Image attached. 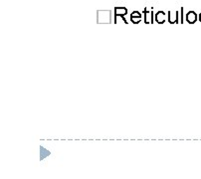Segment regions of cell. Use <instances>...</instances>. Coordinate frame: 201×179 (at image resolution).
Listing matches in <instances>:
<instances>
[{"mask_svg": "<svg viewBox=\"0 0 201 179\" xmlns=\"http://www.w3.org/2000/svg\"><path fill=\"white\" fill-rule=\"evenodd\" d=\"M144 13V23L146 24H152L153 23V13L151 11H147V9L143 10Z\"/></svg>", "mask_w": 201, "mask_h": 179, "instance_id": "cell-5", "label": "cell"}, {"mask_svg": "<svg viewBox=\"0 0 201 179\" xmlns=\"http://www.w3.org/2000/svg\"><path fill=\"white\" fill-rule=\"evenodd\" d=\"M185 19L186 22H188L189 24H194L197 21L198 16L194 11H188L185 15Z\"/></svg>", "mask_w": 201, "mask_h": 179, "instance_id": "cell-2", "label": "cell"}, {"mask_svg": "<svg viewBox=\"0 0 201 179\" xmlns=\"http://www.w3.org/2000/svg\"><path fill=\"white\" fill-rule=\"evenodd\" d=\"M180 11H181V13H180V16H181V18H180V23H183L184 22V19H183V11H184V8L181 7Z\"/></svg>", "mask_w": 201, "mask_h": 179, "instance_id": "cell-8", "label": "cell"}, {"mask_svg": "<svg viewBox=\"0 0 201 179\" xmlns=\"http://www.w3.org/2000/svg\"><path fill=\"white\" fill-rule=\"evenodd\" d=\"M199 21H200V22H201V13L199 14Z\"/></svg>", "mask_w": 201, "mask_h": 179, "instance_id": "cell-9", "label": "cell"}, {"mask_svg": "<svg viewBox=\"0 0 201 179\" xmlns=\"http://www.w3.org/2000/svg\"><path fill=\"white\" fill-rule=\"evenodd\" d=\"M128 14V9L126 7H116L115 8V20H117V17H125Z\"/></svg>", "mask_w": 201, "mask_h": 179, "instance_id": "cell-3", "label": "cell"}, {"mask_svg": "<svg viewBox=\"0 0 201 179\" xmlns=\"http://www.w3.org/2000/svg\"><path fill=\"white\" fill-rule=\"evenodd\" d=\"M168 22L170 24L178 23V11H174L173 13L171 11H168Z\"/></svg>", "mask_w": 201, "mask_h": 179, "instance_id": "cell-4", "label": "cell"}, {"mask_svg": "<svg viewBox=\"0 0 201 179\" xmlns=\"http://www.w3.org/2000/svg\"><path fill=\"white\" fill-rule=\"evenodd\" d=\"M131 21L134 24H138L141 21V14L138 11H134L131 14Z\"/></svg>", "mask_w": 201, "mask_h": 179, "instance_id": "cell-6", "label": "cell"}, {"mask_svg": "<svg viewBox=\"0 0 201 179\" xmlns=\"http://www.w3.org/2000/svg\"><path fill=\"white\" fill-rule=\"evenodd\" d=\"M98 15H97V21L98 23H102V24H105V23H110L111 21V11H108V10H99L97 12Z\"/></svg>", "mask_w": 201, "mask_h": 179, "instance_id": "cell-1", "label": "cell"}, {"mask_svg": "<svg viewBox=\"0 0 201 179\" xmlns=\"http://www.w3.org/2000/svg\"><path fill=\"white\" fill-rule=\"evenodd\" d=\"M155 21L158 24H163L165 22V13L163 11H157V12H156Z\"/></svg>", "mask_w": 201, "mask_h": 179, "instance_id": "cell-7", "label": "cell"}]
</instances>
